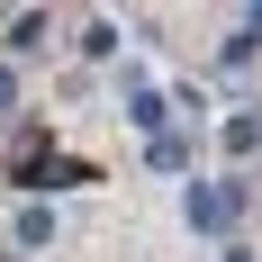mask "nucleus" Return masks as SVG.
Instances as JSON below:
<instances>
[{
  "instance_id": "obj_3",
  "label": "nucleus",
  "mask_w": 262,
  "mask_h": 262,
  "mask_svg": "<svg viewBox=\"0 0 262 262\" xmlns=\"http://www.w3.org/2000/svg\"><path fill=\"white\" fill-rule=\"evenodd\" d=\"M9 235H18V253H46V244H54V208H46V199H27Z\"/></svg>"
},
{
  "instance_id": "obj_5",
  "label": "nucleus",
  "mask_w": 262,
  "mask_h": 262,
  "mask_svg": "<svg viewBox=\"0 0 262 262\" xmlns=\"http://www.w3.org/2000/svg\"><path fill=\"white\" fill-rule=\"evenodd\" d=\"M81 54L108 63V54H118V18H91V27H81Z\"/></svg>"
},
{
  "instance_id": "obj_8",
  "label": "nucleus",
  "mask_w": 262,
  "mask_h": 262,
  "mask_svg": "<svg viewBox=\"0 0 262 262\" xmlns=\"http://www.w3.org/2000/svg\"><path fill=\"white\" fill-rule=\"evenodd\" d=\"M226 262H262V253H253V244H226Z\"/></svg>"
},
{
  "instance_id": "obj_7",
  "label": "nucleus",
  "mask_w": 262,
  "mask_h": 262,
  "mask_svg": "<svg viewBox=\"0 0 262 262\" xmlns=\"http://www.w3.org/2000/svg\"><path fill=\"white\" fill-rule=\"evenodd\" d=\"M0 108H18V73H9V63H0Z\"/></svg>"
},
{
  "instance_id": "obj_1",
  "label": "nucleus",
  "mask_w": 262,
  "mask_h": 262,
  "mask_svg": "<svg viewBox=\"0 0 262 262\" xmlns=\"http://www.w3.org/2000/svg\"><path fill=\"white\" fill-rule=\"evenodd\" d=\"M244 199H253V181H190L181 190V217H190V235H226L244 217Z\"/></svg>"
},
{
  "instance_id": "obj_4",
  "label": "nucleus",
  "mask_w": 262,
  "mask_h": 262,
  "mask_svg": "<svg viewBox=\"0 0 262 262\" xmlns=\"http://www.w3.org/2000/svg\"><path fill=\"white\" fill-rule=\"evenodd\" d=\"M226 154H262V108H244V118H226Z\"/></svg>"
},
{
  "instance_id": "obj_2",
  "label": "nucleus",
  "mask_w": 262,
  "mask_h": 262,
  "mask_svg": "<svg viewBox=\"0 0 262 262\" xmlns=\"http://www.w3.org/2000/svg\"><path fill=\"white\" fill-rule=\"evenodd\" d=\"M163 118H172V100H163L154 81H127V127H145V145H154V136H172Z\"/></svg>"
},
{
  "instance_id": "obj_6",
  "label": "nucleus",
  "mask_w": 262,
  "mask_h": 262,
  "mask_svg": "<svg viewBox=\"0 0 262 262\" xmlns=\"http://www.w3.org/2000/svg\"><path fill=\"white\" fill-rule=\"evenodd\" d=\"M46 46V18H36V9H27V18H9V54H36Z\"/></svg>"
}]
</instances>
